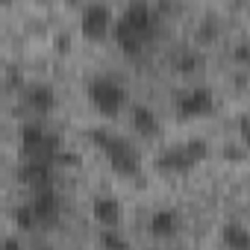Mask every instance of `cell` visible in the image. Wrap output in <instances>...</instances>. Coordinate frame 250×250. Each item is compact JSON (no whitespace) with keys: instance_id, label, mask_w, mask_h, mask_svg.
I'll return each instance as SVG.
<instances>
[{"instance_id":"11","label":"cell","mask_w":250,"mask_h":250,"mask_svg":"<svg viewBox=\"0 0 250 250\" xmlns=\"http://www.w3.org/2000/svg\"><path fill=\"white\" fill-rule=\"evenodd\" d=\"M121 212H124V206H121V200L115 194H97L91 200V215H94L97 224H103V229L118 227L121 224Z\"/></svg>"},{"instance_id":"14","label":"cell","mask_w":250,"mask_h":250,"mask_svg":"<svg viewBox=\"0 0 250 250\" xmlns=\"http://www.w3.org/2000/svg\"><path fill=\"white\" fill-rule=\"evenodd\" d=\"M221 238H224V244H227L229 250H250V232H247V227H244L241 221L224 224Z\"/></svg>"},{"instance_id":"1","label":"cell","mask_w":250,"mask_h":250,"mask_svg":"<svg viewBox=\"0 0 250 250\" xmlns=\"http://www.w3.org/2000/svg\"><path fill=\"white\" fill-rule=\"evenodd\" d=\"M159 33V9L150 3H130L115 21H112V36L118 47L130 56H139Z\"/></svg>"},{"instance_id":"9","label":"cell","mask_w":250,"mask_h":250,"mask_svg":"<svg viewBox=\"0 0 250 250\" xmlns=\"http://www.w3.org/2000/svg\"><path fill=\"white\" fill-rule=\"evenodd\" d=\"M21 97H24V103L42 118V115H50L53 109H56V88L50 85V83H27L24 88H21Z\"/></svg>"},{"instance_id":"15","label":"cell","mask_w":250,"mask_h":250,"mask_svg":"<svg viewBox=\"0 0 250 250\" xmlns=\"http://www.w3.org/2000/svg\"><path fill=\"white\" fill-rule=\"evenodd\" d=\"M174 65H177L180 74H194V71H200V68L206 65V59H203V53H197L194 47H186V50H180V53L174 56Z\"/></svg>"},{"instance_id":"10","label":"cell","mask_w":250,"mask_h":250,"mask_svg":"<svg viewBox=\"0 0 250 250\" xmlns=\"http://www.w3.org/2000/svg\"><path fill=\"white\" fill-rule=\"evenodd\" d=\"M18 180H21L24 186H30L33 191L53 188V165H47V162H27V159H21Z\"/></svg>"},{"instance_id":"13","label":"cell","mask_w":250,"mask_h":250,"mask_svg":"<svg viewBox=\"0 0 250 250\" xmlns=\"http://www.w3.org/2000/svg\"><path fill=\"white\" fill-rule=\"evenodd\" d=\"M183 227V218L177 215V209H156L150 215V235L153 238H174Z\"/></svg>"},{"instance_id":"6","label":"cell","mask_w":250,"mask_h":250,"mask_svg":"<svg viewBox=\"0 0 250 250\" xmlns=\"http://www.w3.org/2000/svg\"><path fill=\"white\" fill-rule=\"evenodd\" d=\"M174 109L183 121H191V118H203L215 109V91L209 85H191V88H183L177 91L174 97Z\"/></svg>"},{"instance_id":"2","label":"cell","mask_w":250,"mask_h":250,"mask_svg":"<svg viewBox=\"0 0 250 250\" xmlns=\"http://www.w3.org/2000/svg\"><path fill=\"white\" fill-rule=\"evenodd\" d=\"M21 156L27 162H47L56 165L62 156V142L56 133H50L42 121H27L21 127Z\"/></svg>"},{"instance_id":"4","label":"cell","mask_w":250,"mask_h":250,"mask_svg":"<svg viewBox=\"0 0 250 250\" xmlns=\"http://www.w3.org/2000/svg\"><path fill=\"white\" fill-rule=\"evenodd\" d=\"M85 94H88L91 106H94L100 115H106V118L118 115L124 106H127V88H124V83H121L118 77H112V74H97V77H91L88 85H85Z\"/></svg>"},{"instance_id":"5","label":"cell","mask_w":250,"mask_h":250,"mask_svg":"<svg viewBox=\"0 0 250 250\" xmlns=\"http://www.w3.org/2000/svg\"><path fill=\"white\" fill-rule=\"evenodd\" d=\"M206 153H209V145H206V139H188V142H183V145H171V147H165L162 153H159V159H156V168L159 171H165V174H186V171H191L200 159H206Z\"/></svg>"},{"instance_id":"16","label":"cell","mask_w":250,"mask_h":250,"mask_svg":"<svg viewBox=\"0 0 250 250\" xmlns=\"http://www.w3.org/2000/svg\"><path fill=\"white\" fill-rule=\"evenodd\" d=\"M100 244H103V250H133L130 238L124 235L118 227H112V229H103V232H100Z\"/></svg>"},{"instance_id":"3","label":"cell","mask_w":250,"mask_h":250,"mask_svg":"<svg viewBox=\"0 0 250 250\" xmlns=\"http://www.w3.org/2000/svg\"><path fill=\"white\" fill-rule=\"evenodd\" d=\"M91 136V142L106 153V159H109V165L118 171V174H136L139 168H142V153H139V147L130 142V139H124V136H115V133H109V130H91L88 133Z\"/></svg>"},{"instance_id":"18","label":"cell","mask_w":250,"mask_h":250,"mask_svg":"<svg viewBox=\"0 0 250 250\" xmlns=\"http://www.w3.org/2000/svg\"><path fill=\"white\" fill-rule=\"evenodd\" d=\"M197 36H200L203 42H212V39L218 36V24H215V21H206V24H200V30H197Z\"/></svg>"},{"instance_id":"7","label":"cell","mask_w":250,"mask_h":250,"mask_svg":"<svg viewBox=\"0 0 250 250\" xmlns=\"http://www.w3.org/2000/svg\"><path fill=\"white\" fill-rule=\"evenodd\" d=\"M112 21H115V12L106 6V3H88L83 12H80V30L85 39H106L109 30H112Z\"/></svg>"},{"instance_id":"20","label":"cell","mask_w":250,"mask_h":250,"mask_svg":"<svg viewBox=\"0 0 250 250\" xmlns=\"http://www.w3.org/2000/svg\"><path fill=\"white\" fill-rule=\"evenodd\" d=\"M247 56H250L247 42H238V44H235V59H238V62H247Z\"/></svg>"},{"instance_id":"21","label":"cell","mask_w":250,"mask_h":250,"mask_svg":"<svg viewBox=\"0 0 250 250\" xmlns=\"http://www.w3.org/2000/svg\"><path fill=\"white\" fill-rule=\"evenodd\" d=\"M56 44H59V50H68V44H71V39H68V36H59V39H56Z\"/></svg>"},{"instance_id":"22","label":"cell","mask_w":250,"mask_h":250,"mask_svg":"<svg viewBox=\"0 0 250 250\" xmlns=\"http://www.w3.org/2000/svg\"><path fill=\"white\" fill-rule=\"evenodd\" d=\"M36 250H53V247H50V244H39Z\"/></svg>"},{"instance_id":"19","label":"cell","mask_w":250,"mask_h":250,"mask_svg":"<svg viewBox=\"0 0 250 250\" xmlns=\"http://www.w3.org/2000/svg\"><path fill=\"white\" fill-rule=\"evenodd\" d=\"M0 250H24V244H21L18 235H6L3 241H0Z\"/></svg>"},{"instance_id":"8","label":"cell","mask_w":250,"mask_h":250,"mask_svg":"<svg viewBox=\"0 0 250 250\" xmlns=\"http://www.w3.org/2000/svg\"><path fill=\"white\" fill-rule=\"evenodd\" d=\"M27 206H30V212L36 218V227H53L59 221V212H62V200H59L56 188L33 191V200Z\"/></svg>"},{"instance_id":"12","label":"cell","mask_w":250,"mask_h":250,"mask_svg":"<svg viewBox=\"0 0 250 250\" xmlns=\"http://www.w3.org/2000/svg\"><path fill=\"white\" fill-rule=\"evenodd\" d=\"M130 118H133V130H136L139 136H145V139H153V136H159V130H162L159 115H156L150 106H145V103H133Z\"/></svg>"},{"instance_id":"17","label":"cell","mask_w":250,"mask_h":250,"mask_svg":"<svg viewBox=\"0 0 250 250\" xmlns=\"http://www.w3.org/2000/svg\"><path fill=\"white\" fill-rule=\"evenodd\" d=\"M12 221H15V227L18 229H39L36 227V218H33V212H30V206L24 203V206H18L15 212H12Z\"/></svg>"}]
</instances>
